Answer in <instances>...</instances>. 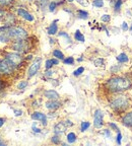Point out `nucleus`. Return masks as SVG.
<instances>
[{"label": "nucleus", "instance_id": "f257e3e1", "mask_svg": "<svg viewBox=\"0 0 132 146\" xmlns=\"http://www.w3.org/2000/svg\"><path fill=\"white\" fill-rule=\"evenodd\" d=\"M29 38V33L23 27L17 25L0 27V43H12L17 40Z\"/></svg>", "mask_w": 132, "mask_h": 146}, {"label": "nucleus", "instance_id": "f03ea898", "mask_svg": "<svg viewBox=\"0 0 132 146\" xmlns=\"http://www.w3.org/2000/svg\"><path fill=\"white\" fill-rule=\"evenodd\" d=\"M105 86L111 94H121L128 90L132 86V80L126 76L114 75L107 79Z\"/></svg>", "mask_w": 132, "mask_h": 146}, {"label": "nucleus", "instance_id": "7ed1b4c3", "mask_svg": "<svg viewBox=\"0 0 132 146\" xmlns=\"http://www.w3.org/2000/svg\"><path fill=\"white\" fill-rule=\"evenodd\" d=\"M110 108H111L117 114H124L132 107V100L126 94H117L116 96L112 98L110 102Z\"/></svg>", "mask_w": 132, "mask_h": 146}, {"label": "nucleus", "instance_id": "20e7f679", "mask_svg": "<svg viewBox=\"0 0 132 146\" xmlns=\"http://www.w3.org/2000/svg\"><path fill=\"white\" fill-rule=\"evenodd\" d=\"M11 49L15 52H18L23 54V53H27L29 50H31V44L30 41L27 39H23V40H17V41H14L11 43Z\"/></svg>", "mask_w": 132, "mask_h": 146}, {"label": "nucleus", "instance_id": "39448f33", "mask_svg": "<svg viewBox=\"0 0 132 146\" xmlns=\"http://www.w3.org/2000/svg\"><path fill=\"white\" fill-rule=\"evenodd\" d=\"M16 67L11 62L4 58L3 60H0V74L2 75H11L14 72Z\"/></svg>", "mask_w": 132, "mask_h": 146}, {"label": "nucleus", "instance_id": "423d86ee", "mask_svg": "<svg viewBox=\"0 0 132 146\" xmlns=\"http://www.w3.org/2000/svg\"><path fill=\"white\" fill-rule=\"evenodd\" d=\"M5 58H6L7 60H9V61L11 62L12 64H13L15 67H18V66H21V63L23 62V57L21 56V53H18V52H9V53H6L4 56Z\"/></svg>", "mask_w": 132, "mask_h": 146}, {"label": "nucleus", "instance_id": "0eeeda50", "mask_svg": "<svg viewBox=\"0 0 132 146\" xmlns=\"http://www.w3.org/2000/svg\"><path fill=\"white\" fill-rule=\"evenodd\" d=\"M41 64H42L41 57L36 58V59L33 61V63L31 64L30 67H29V70H27V78H29V79L34 77L37 73L39 72L40 68H41Z\"/></svg>", "mask_w": 132, "mask_h": 146}, {"label": "nucleus", "instance_id": "6e6552de", "mask_svg": "<svg viewBox=\"0 0 132 146\" xmlns=\"http://www.w3.org/2000/svg\"><path fill=\"white\" fill-rule=\"evenodd\" d=\"M104 125V113L102 110L97 109L93 113V126L97 129H101Z\"/></svg>", "mask_w": 132, "mask_h": 146}, {"label": "nucleus", "instance_id": "1a4fd4ad", "mask_svg": "<svg viewBox=\"0 0 132 146\" xmlns=\"http://www.w3.org/2000/svg\"><path fill=\"white\" fill-rule=\"evenodd\" d=\"M121 124L124 127H127L132 129V111H128V112L124 113L122 117L120 118Z\"/></svg>", "mask_w": 132, "mask_h": 146}, {"label": "nucleus", "instance_id": "9d476101", "mask_svg": "<svg viewBox=\"0 0 132 146\" xmlns=\"http://www.w3.org/2000/svg\"><path fill=\"white\" fill-rule=\"evenodd\" d=\"M16 13H17V15L19 16V17L23 18V19H25V21H27L33 23V21H35L34 15H33L32 13H30L27 10L23 9V8H17V10H16Z\"/></svg>", "mask_w": 132, "mask_h": 146}, {"label": "nucleus", "instance_id": "9b49d317", "mask_svg": "<svg viewBox=\"0 0 132 146\" xmlns=\"http://www.w3.org/2000/svg\"><path fill=\"white\" fill-rule=\"evenodd\" d=\"M31 117H32V119L35 120V121H40L43 126H47V124H48L47 116H46V114H44V113H42V112H37L36 111V112L33 113Z\"/></svg>", "mask_w": 132, "mask_h": 146}, {"label": "nucleus", "instance_id": "f8f14e48", "mask_svg": "<svg viewBox=\"0 0 132 146\" xmlns=\"http://www.w3.org/2000/svg\"><path fill=\"white\" fill-rule=\"evenodd\" d=\"M45 107H46V109L51 111V112H54V111H56V110H58L61 107V103L59 102V100H49L48 102L45 104Z\"/></svg>", "mask_w": 132, "mask_h": 146}, {"label": "nucleus", "instance_id": "ddd939ff", "mask_svg": "<svg viewBox=\"0 0 132 146\" xmlns=\"http://www.w3.org/2000/svg\"><path fill=\"white\" fill-rule=\"evenodd\" d=\"M66 129H67V126L65 125V123H64V122H59V123H57L54 126L53 131H54V134L61 136L62 134L65 133Z\"/></svg>", "mask_w": 132, "mask_h": 146}, {"label": "nucleus", "instance_id": "4468645a", "mask_svg": "<svg viewBox=\"0 0 132 146\" xmlns=\"http://www.w3.org/2000/svg\"><path fill=\"white\" fill-rule=\"evenodd\" d=\"M44 96H45L47 100H57L60 98V96L57 91L54 90V89H48V90L44 91Z\"/></svg>", "mask_w": 132, "mask_h": 146}, {"label": "nucleus", "instance_id": "2eb2a0df", "mask_svg": "<svg viewBox=\"0 0 132 146\" xmlns=\"http://www.w3.org/2000/svg\"><path fill=\"white\" fill-rule=\"evenodd\" d=\"M124 0H110V4L113 7L114 13H120Z\"/></svg>", "mask_w": 132, "mask_h": 146}, {"label": "nucleus", "instance_id": "dca6fc26", "mask_svg": "<svg viewBox=\"0 0 132 146\" xmlns=\"http://www.w3.org/2000/svg\"><path fill=\"white\" fill-rule=\"evenodd\" d=\"M2 23L4 25H14L16 23V17L12 13H6Z\"/></svg>", "mask_w": 132, "mask_h": 146}, {"label": "nucleus", "instance_id": "f3484780", "mask_svg": "<svg viewBox=\"0 0 132 146\" xmlns=\"http://www.w3.org/2000/svg\"><path fill=\"white\" fill-rule=\"evenodd\" d=\"M66 0H60V1H56V0H53L49 3L48 5V8H49V11L50 12H54L56 10V8H58V6L60 5H63L65 3Z\"/></svg>", "mask_w": 132, "mask_h": 146}, {"label": "nucleus", "instance_id": "a211bd4d", "mask_svg": "<svg viewBox=\"0 0 132 146\" xmlns=\"http://www.w3.org/2000/svg\"><path fill=\"white\" fill-rule=\"evenodd\" d=\"M58 21H55L51 23L50 25L47 29V33H48L49 36H54V35L58 34V25H57Z\"/></svg>", "mask_w": 132, "mask_h": 146}, {"label": "nucleus", "instance_id": "6ab92c4d", "mask_svg": "<svg viewBox=\"0 0 132 146\" xmlns=\"http://www.w3.org/2000/svg\"><path fill=\"white\" fill-rule=\"evenodd\" d=\"M59 64V59L57 58H52V59H48L46 60L45 62V68L46 70H48V69H51L54 65H58Z\"/></svg>", "mask_w": 132, "mask_h": 146}, {"label": "nucleus", "instance_id": "aec40b11", "mask_svg": "<svg viewBox=\"0 0 132 146\" xmlns=\"http://www.w3.org/2000/svg\"><path fill=\"white\" fill-rule=\"evenodd\" d=\"M89 16V13L87 11V10H84V9H77L76 10V17L78 19H87Z\"/></svg>", "mask_w": 132, "mask_h": 146}, {"label": "nucleus", "instance_id": "412c9836", "mask_svg": "<svg viewBox=\"0 0 132 146\" xmlns=\"http://www.w3.org/2000/svg\"><path fill=\"white\" fill-rule=\"evenodd\" d=\"M116 59L120 64H125L129 61V57H128V55L126 54V53H123V52L120 53V54L116 57Z\"/></svg>", "mask_w": 132, "mask_h": 146}, {"label": "nucleus", "instance_id": "4be33fe9", "mask_svg": "<svg viewBox=\"0 0 132 146\" xmlns=\"http://www.w3.org/2000/svg\"><path fill=\"white\" fill-rule=\"evenodd\" d=\"M14 2H15V0H0V8H7V7L13 5Z\"/></svg>", "mask_w": 132, "mask_h": 146}, {"label": "nucleus", "instance_id": "5701e85b", "mask_svg": "<svg viewBox=\"0 0 132 146\" xmlns=\"http://www.w3.org/2000/svg\"><path fill=\"white\" fill-rule=\"evenodd\" d=\"M74 39H75V41L80 42V43H83V42L85 41V38H84L83 34H82V33L80 32L79 30L75 31V33H74Z\"/></svg>", "mask_w": 132, "mask_h": 146}, {"label": "nucleus", "instance_id": "b1692460", "mask_svg": "<svg viewBox=\"0 0 132 146\" xmlns=\"http://www.w3.org/2000/svg\"><path fill=\"white\" fill-rule=\"evenodd\" d=\"M76 139H77V136H76V134H75L74 132H69L68 134H67V136H66V140L70 144L76 142Z\"/></svg>", "mask_w": 132, "mask_h": 146}, {"label": "nucleus", "instance_id": "393cba45", "mask_svg": "<svg viewBox=\"0 0 132 146\" xmlns=\"http://www.w3.org/2000/svg\"><path fill=\"white\" fill-rule=\"evenodd\" d=\"M52 54H53V57L57 58V59H59V60H64V58H65L63 52L60 51L59 49H54L53 52H52Z\"/></svg>", "mask_w": 132, "mask_h": 146}, {"label": "nucleus", "instance_id": "a878e982", "mask_svg": "<svg viewBox=\"0 0 132 146\" xmlns=\"http://www.w3.org/2000/svg\"><path fill=\"white\" fill-rule=\"evenodd\" d=\"M58 36H61V38H64V39L66 40V42H67V43H69V44L72 43V41H71V38H70V36L68 35V33L62 32V31H61V32L58 33Z\"/></svg>", "mask_w": 132, "mask_h": 146}, {"label": "nucleus", "instance_id": "bb28decb", "mask_svg": "<svg viewBox=\"0 0 132 146\" xmlns=\"http://www.w3.org/2000/svg\"><path fill=\"white\" fill-rule=\"evenodd\" d=\"M89 127H91V123H89V122H87V121L81 122V124H80V131H81V132H85Z\"/></svg>", "mask_w": 132, "mask_h": 146}, {"label": "nucleus", "instance_id": "cd10ccee", "mask_svg": "<svg viewBox=\"0 0 132 146\" xmlns=\"http://www.w3.org/2000/svg\"><path fill=\"white\" fill-rule=\"evenodd\" d=\"M93 6L96 8H102L104 6V0H93Z\"/></svg>", "mask_w": 132, "mask_h": 146}, {"label": "nucleus", "instance_id": "c85d7f7f", "mask_svg": "<svg viewBox=\"0 0 132 146\" xmlns=\"http://www.w3.org/2000/svg\"><path fill=\"white\" fill-rule=\"evenodd\" d=\"M93 64H95V66H97V67H103L104 64H105V60L103 59V58H97V59L93 61Z\"/></svg>", "mask_w": 132, "mask_h": 146}, {"label": "nucleus", "instance_id": "c756f323", "mask_svg": "<svg viewBox=\"0 0 132 146\" xmlns=\"http://www.w3.org/2000/svg\"><path fill=\"white\" fill-rule=\"evenodd\" d=\"M37 3H38V5H39L42 9H44L47 5H49L50 2H49V0H37Z\"/></svg>", "mask_w": 132, "mask_h": 146}, {"label": "nucleus", "instance_id": "7c9ffc66", "mask_svg": "<svg viewBox=\"0 0 132 146\" xmlns=\"http://www.w3.org/2000/svg\"><path fill=\"white\" fill-rule=\"evenodd\" d=\"M112 17L110 14H103L102 16H101V21H102V23H109L110 21H111Z\"/></svg>", "mask_w": 132, "mask_h": 146}, {"label": "nucleus", "instance_id": "2f4dec72", "mask_svg": "<svg viewBox=\"0 0 132 146\" xmlns=\"http://www.w3.org/2000/svg\"><path fill=\"white\" fill-rule=\"evenodd\" d=\"M27 85H29V82L27 80H23V81H19V83L17 84V88L21 89V90H23Z\"/></svg>", "mask_w": 132, "mask_h": 146}, {"label": "nucleus", "instance_id": "473e14b6", "mask_svg": "<svg viewBox=\"0 0 132 146\" xmlns=\"http://www.w3.org/2000/svg\"><path fill=\"white\" fill-rule=\"evenodd\" d=\"M51 142H52L53 144H60L61 143V138H60L59 135L55 134L54 136L51 138Z\"/></svg>", "mask_w": 132, "mask_h": 146}, {"label": "nucleus", "instance_id": "72a5a7b5", "mask_svg": "<svg viewBox=\"0 0 132 146\" xmlns=\"http://www.w3.org/2000/svg\"><path fill=\"white\" fill-rule=\"evenodd\" d=\"M84 72V67H82V66H80V67H78L76 70H74V72H73V75L74 76H80L82 74V73Z\"/></svg>", "mask_w": 132, "mask_h": 146}, {"label": "nucleus", "instance_id": "f704fd0d", "mask_svg": "<svg viewBox=\"0 0 132 146\" xmlns=\"http://www.w3.org/2000/svg\"><path fill=\"white\" fill-rule=\"evenodd\" d=\"M63 63L65 64V65H73V64H74V58H73V57L64 58Z\"/></svg>", "mask_w": 132, "mask_h": 146}, {"label": "nucleus", "instance_id": "c9c22d12", "mask_svg": "<svg viewBox=\"0 0 132 146\" xmlns=\"http://www.w3.org/2000/svg\"><path fill=\"white\" fill-rule=\"evenodd\" d=\"M120 70H121V66H119V65H114V66H112L111 68H110V72H111L112 74H116V73H118Z\"/></svg>", "mask_w": 132, "mask_h": 146}, {"label": "nucleus", "instance_id": "e433bc0d", "mask_svg": "<svg viewBox=\"0 0 132 146\" xmlns=\"http://www.w3.org/2000/svg\"><path fill=\"white\" fill-rule=\"evenodd\" d=\"M108 125H109V127L111 128V130L116 131V132H118V131H120V130H119L118 125H117L116 123H114V122H110V123H108Z\"/></svg>", "mask_w": 132, "mask_h": 146}, {"label": "nucleus", "instance_id": "4c0bfd02", "mask_svg": "<svg viewBox=\"0 0 132 146\" xmlns=\"http://www.w3.org/2000/svg\"><path fill=\"white\" fill-rule=\"evenodd\" d=\"M116 143L118 144V145H121V143H122V134H121L120 131H118V132H117Z\"/></svg>", "mask_w": 132, "mask_h": 146}, {"label": "nucleus", "instance_id": "58836bf2", "mask_svg": "<svg viewBox=\"0 0 132 146\" xmlns=\"http://www.w3.org/2000/svg\"><path fill=\"white\" fill-rule=\"evenodd\" d=\"M121 29H122V31H124V32H127V31L129 30V25H128V23H126V21H123L122 25H121Z\"/></svg>", "mask_w": 132, "mask_h": 146}, {"label": "nucleus", "instance_id": "ea45409f", "mask_svg": "<svg viewBox=\"0 0 132 146\" xmlns=\"http://www.w3.org/2000/svg\"><path fill=\"white\" fill-rule=\"evenodd\" d=\"M5 15H6V11H5L4 9L0 8V21H2L4 19Z\"/></svg>", "mask_w": 132, "mask_h": 146}, {"label": "nucleus", "instance_id": "a19ab883", "mask_svg": "<svg viewBox=\"0 0 132 146\" xmlns=\"http://www.w3.org/2000/svg\"><path fill=\"white\" fill-rule=\"evenodd\" d=\"M103 133H104V135H105L107 138H112V133H111V131H110V129H105V130L103 131Z\"/></svg>", "mask_w": 132, "mask_h": 146}, {"label": "nucleus", "instance_id": "79ce46f5", "mask_svg": "<svg viewBox=\"0 0 132 146\" xmlns=\"http://www.w3.org/2000/svg\"><path fill=\"white\" fill-rule=\"evenodd\" d=\"M14 115H15L16 117L21 116V115H23V111H21V110H14Z\"/></svg>", "mask_w": 132, "mask_h": 146}, {"label": "nucleus", "instance_id": "37998d69", "mask_svg": "<svg viewBox=\"0 0 132 146\" xmlns=\"http://www.w3.org/2000/svg\"><path fill=\"white\" fill-rule=\"evenodd\" d=\"M53 74V71L50 70V69H48V70L45 72V76H47V77H50V76H52Z\"/></svg>", "mask_w": 132, "mask_h": 146}, {"label": "nucleus", "instance_id": "c03bdc74", "mask_svg": "<svg viewBox=\"0 0 132 146\" xmlns=\"http://www.w3.org/2000/svg\"><path fill=\"white\" fill-rule=\"evenodd\" d=\"M64 123H65V125L67 126V127H71V126H73V123L70 121V120H66V121H64Z\"/></svg>", "mask_w": 132, "mask_h": 146}, {"label": "nucleus", "instance_id": "a18cd8bd", "mask_svg": "<svg viewBox=\"0 0 132 146\" xmlns=\"http://www.w3.org/2000/svg\"><path fill=\"white\" fill-rule=\"evenodd\" d=\"M33 131H34L35 133H41V129L35 127V125H33Z\"/></svg>", "mask_w": 132, "mask_h": 146}, {"label": "nucleus", "instance_id": "49530a36", "mask_svg": "<svg viewBox=\"0 0 132 146\" xmlns=\"http://www.w3.org/2000/svg\"><path fill=\"white\" fill-rule=\"evenodd\" d=\"M4 87H5L4 82H3V80L0 79V91L2 90V89H4Z\"/></svg>", "mask_w": 132, "mask_h": 146}, {"label": "nucleus", "instance_id": "de8ad7c7", "mask_svg": "<svg viewBox=\"0 0 132 146\" xmlns=\"http://www.w3.org/2000/svg\"><path fill=\"white\" fill-rule=\"evenodd\" d=\"M4 123H5V119L0 118V128H1L3 125H4Z\"/></svg>", "mask_w": 132, "mask_h": 146}, {"label": "nucleus", "instance_id": "09e8293b", "mask_svg": "<svg viewBox=\"0 0 132 146\" xmlns=\"http://www.w3.org/2000/svg\"><path fill=\"white\" fill-rule=\"evenodd\" d=\"M73 1H75V0H66V2H73Z\"/></svg>", "mask_w": 132, "mask_h": 146}, {"label": "nucleus", "instance_id": "8fccbe9b", "mask_svg": "<svg viewBox=\"0 0 132 146\" xmlns=\"http://www.w3.org/2000/svg\"><path fill=\"white\" fill-rule=\"evenodd\" d=\"M82 60H83V58H79V59H77V61H78V62H81Z\"/></svg>", "mask_w": 132, "mask_h": 146}, {"label": "nucleus", "instance_id": "3c124183", "mask_svg": "<svg viewBox=\"0 0 132 146\" xmlns=\"http://www.w3.org/2000/svg\"><path fill=\"white\" fill-rule=\"evenodd\" d=\"M0 145H4V143L2 141H0Z\"/></svg>", "mask_w": 132, "mask_h": 146}, {"label": "nucleus", "instance_id": "603ef678", "mask_svg": "<svg viewBox=\"0 0 132 146\" xmlns=\"http://www.w3.org/2000/svg\"><path fill=\"white\" fill-rule=\"evenodd\" d=\"M129 31H131V32H132V25H131V27H129Z\"/></svg>", "mask_w": 132, "mask_h": 146}, {"label": "nucleus", "instance_id": "864d4df0", "mask_svg": "<svg viewBox=\"0 0 132 146\" xmlns=\"http://www.w3.org/2000/svg\"><path fill=\"white\" fill-rule=\"evenodd\" d=\"M23 1H34V0H23Z\"/></svg>", "mask_w": 132, "mask_h": 146}]
</instances>
